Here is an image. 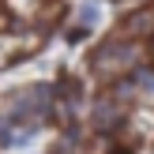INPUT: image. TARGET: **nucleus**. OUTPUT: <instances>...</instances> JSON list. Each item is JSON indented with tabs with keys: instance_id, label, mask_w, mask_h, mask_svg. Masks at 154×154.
Returning <instances> with one entry per match:
<instances>
[{
	"instance_id": "f257e3e1",
	"label": "nucleus",
	"mask_w": 154,
	"mask_h": 154,
	"mask_svg": "<svg viewBox=\"0 0 154 154\" xmlns=\"http://www.w3.org/2000/svg\"><path fill=\"white\" fill-rule=\"evenodd\" d=\"M117 120H120V109H117L113 102H98V105H94V124H98V128H113Z\"/></svg>"
},
{
	"instance_id": "f03ea898",
	"label": "nucleus",
	"mask_w": 154,
	"mask_h": 154,
	"mask_svg": "<svg viewBox=\"0 0 154 154\" xmlns=\"http://www.w3.org/2000/svg\"><path fill=\"white\" fill-rule=\"evenodd\" d=\"M98 15H102V4H98V0H87V4H79L75 19H79V26H83V30H90V26L98 23Z\"/></svg>"
},
{
	"instance_id": "7ed1b4c3",
	"label": "nucleus",
	"mask_w": 154,
	"mask_h": 154,
	"mask_svg": "<svg viewBox=\"0 0 154 154\" xmlns=\"http://www.w3.org/2000/svg\"><path fill=\"white\" fill-rule=\"evenodd\" d=\"M139 87H143V90H154V72H147V75H143V83H139Z\"/></svg>"
},
{
	"instance_id": "20e7f679",
	"label": "nucleus",
	"mask_w": 154,
	"mask_h": 154,
	"mask_svg": "<svg viewBox=\"0 0 154 154\" xmlns=\"http://www.w3.org/2000/svg\"><path fill=\"white\" fill-rule=\"evenodd\" d=\"M117 154H128V150H117Z\"/></svg>"
}]
</instances>
